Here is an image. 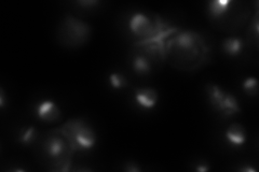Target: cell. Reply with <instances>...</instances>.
Here are the masks:
<instances>
[{
    "mask_svg": "<svg viewBox=\"0 0 259 172\" xmlns=\"http://www.w3.org/2000/svg\"><path fill=\"white\" fill-rule=\"evenodd\" d=\"M210 55L204 37L193 30L177 29L165 42L164 61L177 70H198L210 61Z\"/></svg>",
    "mask_w": 259,
    "mask_h": 172,
    "instance_id": "obj_1",
    "label": "cell"
},
{
    "mask_svg": "<svg viewBox=\"0 0 259 172\" xmlns=\"http://www.w3.org/2000/svg\"><path fill=\"white\" fill-rule=\"evenodd\" d=\"M38 161L53 171H68L74 153L77 151L68 135L60 128H54L39 137L35 143Z\"/></svg>",
    "mask_w": 259,
    "mask_h": 172,
    "instance_id": "obj_2",
    "label": "cell"
},
{
    "mask_svg": "<svg viewBox=\"0 0 259 172\" xmlns=\"http://www.w3.org/2000/svg\"><path fill=\"white\" fill-rule=\"evenodd\" d=\"M206 13L215 27L224 31H236L245 25L249 10L245 4L231 0H210L206 3Z\"/></svg>",
    "mask_w": 259,
    "mask_h": 172,
    "instance_id": "obj_3",
    "label": "cell"
},
{
    "mask_svg": "<svg viewBox=\"0 0 259 172\" xmlns=\"http://www.w3.org/2000/svg\"><path fill=\"white\" fill-rule=\"evenodd\" d=\"M92 34L89 24L76 16L65 15L58 27V38L62 45L76 48L84 45Z\"/></svg>",
    "mask_w": 259,
    "mask_h": 172,
    "instance_id": "obj_4",
    "label": "cell"
},
{
    "mask_svg": "<svg viewBox=\"0 0 259 172\" xmlns=\"http://www.w3.org/2000/svg\"><path fill=\"white\" fill-rule=\"evenodd\" d=\"M68 135L77 151H89L96 144L97 137L94 129L83 119H71L61 126Z\"/></svg>",
    "mask_w": 259,
    "mask_h": 172,
    "instance_id": "obj_5",
    "label": "cell"
},
{
    "mask_svg": "<svg viewBox=\"0 0 259 172\" xmlns=\"http://www.w3.org/2000/svg\"><path fill=\"white\" fill-rule=\"evenodd\" d=\"M210 106L223 118H230L241 113L239 101L231 93L225 91L220 85L208 83L205 86Z\"/></svg>",
    "mask_w": 259,
    "mask_h": 172,
    "instance_id": "obj_6",
    "label": "cell"
},
{
    "mask_svg": "<svg viewBox=\"0 0 259 172\" xmlns=\"http://www.w3.org/2000/svg\"><path fill=\"white\" fill-rule=\"evenodd\" d=\"M165 25V22L159 16L150 19L144 12H135L128 20V29L139 38V41L148 40L156 36L159 30Z\"/></svg>",
    "mask_w": 259,
    "mask_h": 172,
    "instance_id": "obj_7",
    "label": "cell"
},
{
    "mask_svg": "<svg viewBox=\"0 0 259 172\" xmlns=\"http://www.w3.org/2000/svg\"><path fill=\"white\" fill-rule=\"evenodd\" d=\"M36 114L40 121L48 123V124L58 122L62 117L59 105L51 99H46L39 102L36 106Z\"/></svg>",
    "mask_w": 259,
    "mask_h": 172,
    "instance_id": "obj_8",
    "label": "cell"
},
{
    "mask_svg": "<svg viewBox=\"0 0 259 172\" xmlns=\"http://www.w3.org/2000/svg\"><path fill=\"white\" fill-rule=\"evenodd\" d=\"M134 99L141 108L151 110L159 101V94L157 89L152 87H139L134 89Z\"/></svg>",
    "mask_w": 259,
    "mask_h": 172,
    "instance_id": "obj_9",
    "label": "cell"
},
{
    "mask_svg": "<svg viewBox=\"0 0 259 172\" xmlns=\"http://www.w3.org/2000/svg\"><path fill=\"white\" fill-rule=\"evenodd\" d=\"M225 137L231 146L241 147L246 142V130L240 123H232L227 128Z\"/></svg>",
    "mask_w": 259,
    "mask_h": 172,
    "instance_id": "obj_10",
    "label": "cell"
},
{
    "mask_svg": "<svg viewBox=\"0 0 259 172\" xmlns=\"http://www.w3.org/2000/svg\"><path fill=\"white\" fill-rule=\"evenodd\" d=\"M245 47V41L238 36H229L223 40L222 50L229 57H238Z\"/></svg>",
    "mask_w": 259,
    "mask_h": 172,
    "instance_id": "obj_11",
    "label": "cell"
},
{
    "mask_svg": "<svg viewBox=\"0 0 259 172\" xmlns=\"http://www.w3.org/2000/svg\"><path fill=\"white\" fill-rule=\"evenodd\" d=\"M39 137H40V133L37 129V127L30 125L27 127H24L20 130L19 136H18V141L24 146H31V145H35Z\"/></svg>",
    "mask_w": 259,
    "mask_h": 172,
    "instance_id": "obj_12",
    "label": "cell"
},
{
    "mask_svg": "<svg viewBox=\"0 0 259 172\" xmlns=\"http://www.w3.org/2000/svg\"><path fill=\"white\" fill-rule=\"evenodd\" d=\"M132 67L135 73L140 76L149 75L152 70L151 60L145 54H137L132 62Z\"/></svg>",
    "mask_w": 259,
    "mask_h": 172,
    "instance_id": "obj_13",
    "label": "cell"
},
{
    "mask_svg": "<svg viewBox=\"0 0 259 172\" xmlns=\"http://www.w3.org/2000/svg\"><path fill=\"white\" fill-rule=\"evenodd\" d=\"M108 80H109L110 86L113 89H117V91H119V89H123V88L127 87V85H128L127 79L125 78L124 75H122V73H120V72L111 73Z\"/></svg>",
    "mask_w": 259,
    "mask_h": 172,
    "instance_id": "obj_14",
    "label": "cell"
},
{
    "mask_svg": "<svg viewBox=\"0 0 259 172\" xmlns=\"http://www.w3.org/2000/svg\"><path fill=\"white\" fill-rule=\"evenodd\" d=\"M243 92H244L247 96L255 97L258 94V81L254 77L246 78L242 83Z\"/></svg>",
    "mask_w": 259,
    "mask_h": 172,
    "instance_id": "obj_15",
    "label": "cell"
},
{
    "mask_svg": "<svg viewBox=\"0 0 259 172\" xmlns=\"http://www.w3.org/2000/svg\"><path fill=\"white\" fill-rule=\"evenodd\" d=\"M76 4L82 7L83 9H92V8L99 6L101 3L99 0H81V2H77Z\"/></svg>",
    "mask_w": 259,
    "mask_h": 172,
    "instance_id": "obj_16",
    "label": "cell"
},
{
    "mask_svg": "<svg viewBox=\"0 0 259 172\" xmlns=\"http://www.w3.org/2000/svg\"><path fill=\"white\" fill-rule=\"evenodd\" d=\"M124 170L127 171V172H140V171H141V168H140L139 165H137L136 162L130 161V162H127L126 165H125Z\"/></svg>",
    "mask_w": 259,
    "mask_h": 172,
    "instance_id": "obj_17",
    "label": "cell"
},
{
    "mask_svg": "<svg viewBox=\"0 0 259 172\" xmlns=\"http://www.w3.org/2000/svg\"><path fill=\"white\" fill-rule=\"evenodd\" d=\"M6 105V95L4 92V88H0V108H5Z\"/></svg>",
    "mask_w": 259,
    "mask_h": 172,
    "instance_id": "obj_18",
    "label": "cell"
},
{
    "mask_svg": "<svg viewBox=\"0 0 259 172\" xmlns=\"http://www.w3.org/2000/svg\"><path fill=\"white\" fill-rule=\"evenodd\" d=\"M196 170L199 171V172H205V171L209 170V166L205 162L204 163H199V165L196 168Z\"/></svg>",
    "mask_w": 259,
    "mask_h": 172,
    "instance_id": "obj_19",
    "label": "cell"
},
{
    "mask_svg": "<svg viewBox=\"0 0 259 172\" xmlns=\"http://www.w3.org/2000/svg\"><path fill=\"white\" fill-rule=\"evenodd\" d=\"M239 171H242V172H256V169L250 167V166H245V167H241L239 169Z\"/></svg>",
    "mask_w": 259,
    "mask_h": 172,
    "instance_id": "obj_20",
    "label": "cell"
}]
</instances>
